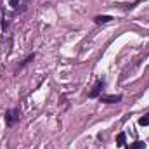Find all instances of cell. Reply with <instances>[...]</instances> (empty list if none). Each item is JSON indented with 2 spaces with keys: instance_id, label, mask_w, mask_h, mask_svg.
<instances>
[{
  "instance_id": "1",
  "label": "cell",
  "mask_w": 149,
  "mask_h": 149,
  "mask_svg": "<svg viewBox=\"0 0 149 149\" xmlns=\"http://www.w3.org/2000/svg\"><path fill=\"white\" fill-rule=\"evenodd\" d=\"M19 116H21V113H19V109H9V111L5 113V123L9 125V127H12L16 121H19Z\"/></svg>"
},
{
  "instance_id": "2",
  "label": "cell",
  "mask_w": 149,
  "mask_h": 149,
  "mask_svg": "<svg viewBox=\"0 0 149 149\" xmlns=\"http://www.w3.org/2000/svg\"><path fill=\"white\" fill-rule=\"evenodd\" d=\"M102 88H104V80H97V81H95V85L92 87V90H90L88 97H92V99L99 97V95H101V92H102Z\"/></svg>"
},
{
  "instance_id": "3",
  "label": "cell",
  "mask_w": 149,
  "mask_h": 149,
  "mask_svg": "<svg viewBox=\"0 0 149 149\" xmlns=\"http://www.w3.org/2000/svg\"><path fill=\"white\" fill-rule=\"evenodd\" d=\"M99 99H101V102H106V104H116V102H120L121 101V95H99Z\"/></svg>"
},
{
  "instance_id": "4",
  "label": "cell",
  "mask_w": 149,
  "mask_h": 149,
  "mask_svg": "<svg viewBox=\"0 0 149 149\" xmlns=\"http://www.w3.org/2000/svg\"><path fill=\"white\" fill-rule=\"evenodd\" d=\"M94 21H95L97 24H102V23H109V21H113V17L111 16H95Z\"/></svg>"
},
{
  "instance_id": "5",
  "label": "cell",
  "mask_w": 149,
  "mask_h": 149,
  "mask_svg": "<svg viewBox=\"0 0 149 149\" xmlns=\"http://www.w3.org/2000/svg\"><path fill=\"white\" fill-rule=\"evenodd\" d=\"M125 141H127L125 132H121V134H118V135H116V142H118V146H123V144H125Z\"/></svg>"
},
{
  "instance_id": "6",
  "label": "cell",
  "mask_w": 149,
  "mask_h": 149,
  "mask_svg": "<svg viewBox=\"0 0 149 149\" xmlns=\"http://www.w3.org/2000/svg\"><path fill=\"white\" fill-rule=\"evenodd\" d=\"M144 148H146V144L141 142V141H137V142H134V144L128 146V149H144Z\"/></svg>"
},
{
  "instance_id": "7",
  "label": "cell",
  "mask_w": 149,
  "mask_h": 149,
  "mask_svg": "<svg viewBox=\"0 0 149 149\" xmlns=\"http://www.w3.org/2000/svg\"><path fill=\"white\" fill-rule=\"evenodd\" d=\"M139 125H142V127H148V125H149V114L142 116V118L139 120Z\"/></svg>"
},
{
  "instance_id": "8",
  "label": "cell",
  "mask_w": 149,
  "mask_h": 149,
  "mask_svg": "<svg viewBox=\"0 0 149 149\" xmlns=\"http://www.w3.org/2000/svg\"><path fill=\"white\" fill-rule=\"evenodd\" d=\"M17 3H19V0H9V5H10L12 9H16V7H17Z\"/></svg>"
}]
</instances>
